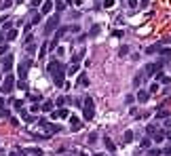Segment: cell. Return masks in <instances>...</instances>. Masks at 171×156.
<instances>
[{
  "label": "cell",
  "mask_w": 171,
  "mask_h": 156,
  "mask_svg": "<svg viewBox=\"0 0 171 156\" xmlns=\"http://www.w3.org/2000/svg\"><path fill=\"white\" fill-rule=\"evenodd\" d=\"M47 72L51 74V78H53V82L57 84V86H63V78H66V65L57 59H51L49 65H47Z\"/></svg>",
  "instance_id": "cell-1"
},
{
  "label": "cell",
  "mask_w": 171,
  "mask_h": 156,
  "mask_svg": "<svg viewBox=\"0 0 171 156\" xmlns=\"http://www.w3.org/2000/svg\"><path fill=\"white\" fill-rule=\"evenodd\" d=\"M80 108H83V118L93 120V116H95V106H93V99L89 95L85 97V106H80Z\"/></svg>",
  "instance_id": "cell-2"
},
{
  "label": "cell",
  "mask_w": 171,
  "mask_h": 156,
  "mask_svg": "<svg viewBox=\"0 0 171 156\" xmlns=\"http://www.w3.org/2000/svg\"><path fill=\"white\" fill-rule=\"evenodd\" d=\"M15 76H13V74H9V76H6V78H4V80H2V86H0V93H2V95H9V93H13V89H15Z\"/></svg>",
  "instance_id": "cell-3"
},
{
  "label": "cell",
  "mask_w": 171,
  "mask_h": 156,
  "mask_svg": "<svg viewBox=\"0 0 171 156\" xmlns=\"http://www.w3.org/2000/svg\"><path fill=\"white\" fill-rule=\"evenodd\" d=\"M59 27V15H51L49 17V21L45 23V34L49 36V34H53L55 30Z\"/></svg>",
  "instance_id": "cell-4"
},
{
  "label": "cell",
  "mask_w": 171,
  "mask_h": 156,
  "mask_svg": "<svg viewBox=\"0 0 171 156\" xmlns=\"http://www.w3.org/2000/svg\"><path fill=\"white\" fill-rule=\"evenodd\" d=\"M163 68V61H156V63H148L146 68H144V74L146 76H152V74H156Z\"/></svg>",
  "instance_id": "cell-5"
},
{
  "label": "cell",
  "mask_w": 171,
  "mask_h": 156,
  "mask_svg": "<svg viewBox=\"0 0 171 156\" xmlns=\"http://www.w3.org/2000/svg\"><path fill=\"white\" fill-rule=\"evenodd\" d=\"M30 65H32V61H30V59L24 61V63L19 65V80H25V78H28V70H30Z\"/></svg>",
  "instance_id": "cell-6"
},
{
  "label": "cell",
  "mask_w": 171,
  "mask_h": 156,
  "mask_svg": "<svg viewBox=\"0 0 171 156\" xmlns=\"http://www.w3.org/2000/svg\"><path fill=\"white\" fill-rule=\"evenodd\" d=\"M70 129L72 131H80L83 129V120L78 118V116H70Z\"/></svg>",
  "instance_id": "cell-7"
},
{
  "label": "cell",
  "mask_w": 171,
  "mask_h": 156,
  "mask_svg": "<svg viewBox=\"0 0 171 156\" xmlns=\"http://www.w3.org/2000/svg\"><path fill=\"white\" fill-rule=\"evenodd\" d=\"M55 9V2H51V0H47V2H42V9H40V15H49L51 11Z\"/></svg>",
  "instance_id": "cell-8"
},
{
  "label": "cell",
  "mask_w": 171,
  "mask_h": 156,
  "mask_svg": "<svg viewBox=\"0 0 171 156\" xmlns=\"http://www.w3.org/2000/svg\"><path fill=\"white\" fill-rule=\"evenodd\" d=\"M2 70H4V72H11L13 70V55H6V57L2 59Z\"/></svg>",
  "instance_id": "cell-9"
},
{
  "label": "cell",
  "mask_w": 171,
  "mask_h": 156,
  "mask_svg": "<svg viewBox=\"0 0 171 156\" xmlns=\"http://www.w3.org/2000/svg\"><path fill=\"white\" fill-rule=\"evenodd\" d=\"M144 78H146V74H144V70H142V72H137V74L133 76V86H135V89H137L139 84L144 82Z\"/></svg>",
  "instance_id": "cell-10"
},
{
  "label": "cell",
  "mask_w": 171,
  "mask_h": 156,
  "mask_svg": "<svg viewBox=\"0 0 171 156\" xmlns=\"http://www.w3.org/2000/svg\"><path fill=\"white\" fill-rule=\"evenodd\" d=\"M51 116H53V118H68V116H70V112H68V110H55V112H51Z\"/></svg>",
  "instance_id": "cell-11"
},
{
  "label": "cell",
  "mask_w": 171,
  "mask_h": 156,
  "mask_svg": "<svg viewBox=\"0 0 171 156\" xmlns=\"http://www.w3.org/2000/svg\"><path fill=\"white\" fill-rule=\"evenodd\" d=\"M104 145H106L108 152H116V145H114V141H112L110 137H104Z\"/></svg>",
  "instance_id": "cell-12"
},
{
  "label": "cell",
  "mask_w": 171,
  "mask_h": 156,
  "mask_svg": "<svg viewBox=\"0 0 171 156\" xmlns=\"http://www.w3.org/2000/svg\"><path fill=\"white\" fill-rule=\"evenodd\" d=\"M148 99H150V93H148V91H139V93H137V101H139V103H146Z\"/></svg>",
  "instance_id": "cell-13"
},
{
  "label": "cell",
  "mask_w": 171,
  "mask_h": 156,
  "mask_svg": "<svg viewBox=\"0 0 171 156\" xmlns=\"http://www.w3.org/2000/svg\"><path fill=\"white\" fill-rule=\"evenodd\" d=\"M40 108L45 110V112H53V108H55V101H51V99H47V101H45V103H42Z\"/></svg>",
  "instance_id": "cell-14"
},
{
  "label": "cell",
  "mask_w": 171,
  "mask_h": 156,
  "mask_svg": "<svg viewBox=\"0 0 171 156\" xmlns=\"http://www.w3.org/2000/svg\"><path fill=\"white\" fill-rule=\"evenodd\" d=\"M160 48H163V44H160V42H156V44H152V47H148V48H146V53H148V55H152V53H159Z\"/></svg>",
  "instance_id": "cell-15"
},
{
  "label": "cell",
  "mask_w": 171,
  "mask_h": 156,
  "mask_svg": "<svg viewBox=\"0 0 171 156\" xmlns=\"http://www.w3.org/2000/svg\"><path fill=\"white\" fill-rule=\"evenodd\" d=\"M11 106H13L15 110H19V112H21V110H24V101H21V99H13Z\"/></svg>",
  "instance_id": "cell-16"
},
{
  "label": "cell",
  "mask_w": 171,
  "mask_h": 156,
  "mask_svg": "<svg viewBox=\"0 0 171 156\" xmlns=\"http://www.w3.org/2000/svg\"><path fill=\"white\" fill-rule=\"evenodd\" d=\"M99 32H101V27H99V25L95 23L93 27H91V32H89V36H91V38H95V36H99Z\"/></svg>",
  "instance_id": "cell-17"
},
{
  "label": "cell",
  "mask_w": 171,
  "mask_h": 156,
  "mask_svg": "<svg viewBox=\"0 0 171 156\" xmlns=\"http://www.w3.org/2000/svg\"><path fill=\"white\" fill-rule=\"evenodd\" d=\"M78 86H89V78H87L85 74H83V76H78Z\"/></svg>",
  "instance_id": "cell-18"
},
{
  "label": "cell",
  "mask_w": 171,
  "mask_h": 156,
  "mask_svg": "<svg viewBox=\"0 0 171 156\" xmlns=\"http://www.w3.org/2000/svg\"><path fill=\"white\" fill-rule=\"evenodd\" d=\"M17 38V30H9V34H6V42H13Z\"/></svg>",
  "instance_id": "cell-19"
},
{
  "label": "cell",
  "mask_w": 171,
  "mask_h": 156,
  "mask_svg": "<svg viewBox=\"0 0 171 156\" xmlns=\"http://www.w3.org/2000/svg\"><path fill=\"white\" fill-rule=\"evenodd\" d=\"M66 74H70V76H74V74H78V63H72L70 68H68V72Z\"/></svg>",
  "instance_id": "cell-20"
},
{
  "label": "cell",
  "mask_w": 171,
  "mask_h": 156,
  "mask_svg": "<svg viewBox=\"0 0 171 156\" xmlns=\"http://www.w3.org/2000/svg\"><path fill=\"white\" fill-rule=\"evenodd\" d=\"M156 118H160V120L169 118V112H167V110H159V112H156Z\"/></svg>",
  "instance_id": "cell-21"
},
{
  "label": "cell",
  "mask_w": 171,
  "mask_h": 156,
  "mask_svg": "<svg viewBox=\"0 0 171 156\" xmlns=\"http://www.w3.org/2000/svg\"><path fill=\"white\" fill-rule=\"evenodd\" d=\"M66 32H68V27H61V25H59V27L55 30V38H61L63 34H66Z\"/></svg>",
  "instance_id": "cell-22"
},
{
  "label": "cell",
  "mask_w": 171,
  "mask_h": 156,
  "mask_svg": "<svg viewBox=\"0 0 171 156\" xmlns=\"http://www.w3.org/2000/svg\"><path fill=\"white\" fill-rule=\"evenodd\" d=\"M156 78H159V82H165V84H169V78L165 76L163 72H156Z\"/></svg>",
  "instance_id": "cell-23"
},
{
  "label": "cell",
  "mask_w": 171,
  "mask_h": 156,
  "mask_svg": "<svg viewBox=\"0 0 171 156\" xmlns=\"http://www.w3.org/2000/svg\"><path fill=\"white\" fill-rule=\"evenodd\" d=\"M40 17H42V15H40V13H34V15H32V21H30V23H32V25L40 23Z\"/></svg>",
  "instance_id": "cell-24"
},
{
  "label": "cell",
  "mask_w": 171,
  "mask_h": 156,
  "mask_svg": "<svg viewBox=\"0 0 171 156\" xmlns=\"http://www.w3.org/2000/svg\"><path fill=\"white\" fill-rule=\"evenodd\" d=\"M163 139H165V133H160V131H156V133H154V141H156V144H160Z\"/></svg>",
  "instance_id": "cell-25"
},
{
  "label": "cell",
  "mask_w": 171,
  "mask_h": 156,
  "mask_svg": "<svg viewBox=\"0 0 171 156\" xmlns=\"http://www.w3.org/2000/svg\"><path fill=\"white\" fill-rule=\"evenodd\" d=\"M2 30H4V32H9V30H13V21H11V19H6V21L2 23Z\"/></svg>",
  "instance_id": "cell-26"
},
{
  "label": "cell",
  "mask_w": 171,
  "mask_h": 156,
  "mask_svg": "<svg viewBox=\"0 0 171 156\" xmlns=\"http://www.w3.org/2000/svg\"><path fill=\"white\" fill-rule=\"evenodd\" d=\"M127 53H129V47H127V44H122V47L118 48V57H125Z\"/></svg>",
  "instance_id": "cell-27"
},
{
  "label": "cell",
  "mask_w": 171,
  "mask_h": 156,
  "mask_svg": "<svg viewBox=\"0 0 171 156\" xmlns=\"http://www.w3.org/2000/svg\"><path fill=\"white\" fill-rule=\"evenodd\" d=\"M28 154L30 156H42V150L40 148H34V150H28Z\"/></svg>",
  "instance_id": "cell-28"
},
{
  "label": "cell",
  "mask_w": 171,
  "mask_h": 156,
  "mask_svg": "<svg viewBox=\"0 0 171 156\" xmlns=\"http://www.w3.org/2000/svg\"><path fill=\"white\" fill-rule=\"evenodd\" d=\"M159 53L163 55V57H165V59H169V57H171V48H160Z\"/></svg>",
  "instance_id": "cell-29"
},
{
  "label": "cell",
  "mask_w": 171,
  "mask_h": 156,
  "mask_svg": "<svg viewBox=\"0 0 171 156\" xmlns=\"http://www.w3.org/2000/svg\"><path fill=\"white\" fill-rule=\"evenodd\" d=\"M66 6H68V4H66V2H61V0H59V2H55V9H57V11H63V9H66Z\"/></svg>",
  "instance_id": "cell-30"
},
{
  "label": "cell",
  "mask_w": 171,
  "mask_h": 156,
  "mask_svg": "<svg viewBox=\"0 0 171 156\" xmlns=\"http://www.w3.org/2000/svg\"><path fill=\"white\" fill-rule=\"evenodd\" d=\"M146 133H148V135H154V133H156V127H154V124H148V127H146Z\"/></svg>",
  "instance_id": "cell-31"
},
{
  "label": "cell",
  "mask_w": 171,
  "mask_h": 156,
  "mask_svg": "<svg viewBox=\"0 0 171 156\" xmlns=\"http://www.w3.org/2000/svg\"><path fill=\"white\" fill-rule=\"evenodd\" d=\"M11 4H13V0H4V2L0 4V11H4V9H9Z\"/></svg>",
  "instance_id": "cell-32"
},
{
  "label": "cell",
  "mask_w": 171,
  "mask_h": 156,
  "mask_svg": "<svg viewBox=\"0 0 171 156\" xmlns=\"http://www.w3.org/2000/svg\"><path fill=\"white\" fill-rule=\"evenodd\" d=\"M125 141H133V131H125Z\"/></svg>",
  "instance_id": "cell-33"
},
{
  "label": "cell",
  "mask_w": 171,
  "mask_h": 156,
  "mask_svg": "<svg viewBox=\"0 0 171 156\" xmlns=\"http://www.w3.org/2000/svg\"><path fill=\"white\" fill-rule=\"evenodd\" d=\"M160 154H163V152H160V150H156V148H152V150L148 152V156H160Z\"/></svg>",
  "instance_id": "cell-34"
},
{
  "label": "cell",
  "mask_w": 171,
  "mask_h": 156,
  "mask_svg": "<svg viewBox=\"0 0 171 156\" xmlns=\"http://www.w3.org/2000/svg\"><path fill=\"white\" fill-rule=\"evenodd\" d=\"M80 59H83V53H76V55L72 57V63H78Z\"/></svg>",
  "instance_id": "cell-35"
},
{
  "label": "cell",
  "mask_w": 171,
  "mask_h": 156,
  "mask_svg": "<svg viewBox=\"0 0 171 156\" xmlns=\"http://www.w3.org/2000/svg\"><path fill=\"white\" fill-rule=\"evenodd\" d=\"M127 6H129V9H135V6H137V0H127Z\"/></svg>",
  "instance_id": "cell-36"
},
{
  "label": "cell",
  "mask_w": 171,
  "mask_h": 156,
  "mask_svg": "<svg viewBox=\"0 0 171 156\" xmlns=\"http://www.w3.org/2000/svg\"><path fill=\"white\" fill-rule=\"evenodd\" d=\"M104 6H106V9H110V6H114V0H104Z\"/></svg>",
  "instance_id": "cell-37"
},
{
  "label": "cell",
  "mask_w": 171,
  "mask_h": 156,
  "mask_svg": "<svg viewBox=\"0 0 171 156\" xmlns=\"http://www.w3.org/2000/svg\"><path fill=\"white\" fill-rule=\"evenodd\" d=\"M34 51H36V44H28V53L30 55H34Z\"/></svg>",
  "instance_id": "cell-38"
},
{
  "label": "cell",
  "mask_w": 171,
  "mask_h": 156,
  "mask_svg": "<svg viewBox=\"0 0 171 156\" xmlns=\"http://www.w3.org/2000/svg\"><path fill=\"white\" fill-rule=\"evenodd\" d=\"M6 51H9L6 44H0V55H6Z\"/></svg>",
  "instance_id": "cell-39"
},
{
  "label": "cell",
  "mask_w": 171,
  "mask_h": 156,
  "mask_svg": "<svg viewBox=\"0 0 171 156\" xmlns=\"http://www.w3.org/2000/svg\"><path fill=\"white\" fill-rule=\"evenodd\" d=\"M112 38H122V32H121V30H114V34H112Z\"/></svg>",
  "instance_id": "cell-40"
},
{
  "label": "cell",
  "mask_w": 171,
  "mask_h": 156,
  "mask_svg": "<svg viewBox=\"0 0 171 156\" xmlns=\"http://www.w3.org/2000/svg\"><path fill=\"white\" fill-rule=\"evenodd\" d=\"M17 89H28V84H25V80H19V82H17Z\"/></svg>",
  "instance_id": "cell-41"
},
{
  "label": "cell",
  "mask_w": 171,
  "mask_h": 156,
  "mask_svg": "<svg viewBox=\"0 0 171 156\" xmlns=\"http://www.w3.org/2000/svg\"><path fill=\"white\" fill-rule=\"evenodd\" d=\"M156 91H159V84H156V82L150 84V93H156Z\"/></svg>",
  "instance_id": "cell-42"
},
{
  "label": "cell",
  "mask_w": 171,
  "mask_h": 156,
  "mask_svg": "<svg viewBox=\"0 0 171 156\" xmlns=\"http://www.w3.org/2000/svg\"><path fill=\"white\" fill-rule=\"evenodd\" d=\"M163 154H165V156H171V145H167V148L163 150Z\"/></svg>",
  "instance_id": "cell-43"
},
{
  "label": "cell",
  "mask_w": 171,
  "mask_h": 156,
  "mask_svg": "<svg viewBox=\"0 0 171 156\" xmlns=\"http://www.w3.org/2000/svg\"><path fill=\"white\" fill-rule=\"evenodd\" d=\"M142 148H150V139H144L142 141Z\"/></svg>",
  "instance_id": "cell-44"
},
{
  "label": "cell",
  "mask_w": 171,
  "mask_h": 156,
  "mask_svg": "<svg viewBox=\"0 0 171 156\" xmlns=\"http://www.w3.org/2000/svg\"><path fill=\"white\" fill-rule=\"evenodd\" d=\"M40 4H42L40 0H32V6H34V9H36V6H40Z\"/></svg>",
  "instance_id": "cell-45"
},
{
  "label": "cell",
  "mask_w": 171,
  "mask_h": 156,
  "mask_svg": "<svg viewBox=\"0 0 171 156\" xmlns=\"http://www.w3.org/2000/svg\"><path fill=\"white\" fill-rule=\"evenodd\" d=\"M4 42H6V36H4V34L0 32V44H4Z\"/></svg>",
  "instance_id": "cell-46"
},
{
  "label": "cell",
  "mask_w": 171,
  "mask_h": 156,
  "mask_svg": "<svg viewBox=\"0 0 171 156\" xmlns=\"http://www.w3.org/2000/svg\"><path fill=\"white\" fill-rule=\"evenodd\" d=\"M165 127H167V129H171V118H165Z\"/></svg>",
  "instance_id": "cell-47"
},
{
  "label": "cell",
  "mask_w": 171,
  "mask_h": 156,
  "mask_svg": "<svg viewBox=\"0 0 171 156\" xmlns=\"http://www.w3.org/2000/svg\"><path fill=\"white\" fill-rule=\"evenodd\" d=\"M0 108L4 110V97H0Z\"/></svg>",
  "instance_id": "cell-48"
},
{
  "label": "cell",
  "mask_w": 171,
  "mask_h": 156,
  "mask_svg": "<svg viewBox=\"0 0 171 156\" xmlns=\"http://www.w3.org/2000/svg\"><path fill=\"white\" fill-rule=\"evenodd\" d=\"M167 139H171V129H169V131H167Z\"/></svg>",
  "instance_id": "cell-49"
},
{
  "label": "cell",
  "mask_w": 171,
  "mask_h": 156,
  "mask_svg": "<svg viewBox=\"0 0 171 156\" xmlns=\"http://www.w3.org/2000/svg\"><path fill=\"white\" fill-rule=\"evenodd\" d=\"M9 156H19V152H13V154H9Z\"/></svg>",
  "instance_id": "cell-50"
},
{
  "label": "cell",
  "mask_w": 171,
  "mask_h": 156,
  "mask_svg": "<svg viewBox=\"0 0 171 156\" xmlns=\"http://www.w3.org/2000/svg\"><path fill=\"white\" fill-rule=\"evenodd\" d=\"M15 2H17V4H21V2H24V0H15Z\"/></svg>",
  "instance_id": "cell-51"
},
{
  "label": "cell",
  "mask_w": 171,
  "mask_h": 156,
  "mask_svg": "<svg viewBox=\"0 0 171 156\" xmlns=\"http://www.w3.org/2000/svg\"><path fill=\"white\" fill-rule=\"evenodd\" d=\"M93 156H101V154H93Z\"/></svg>",
  "instance_id": "cell-52"
},
{
  "label": "cell",
  "mask_w": 171,
  "mask_h": 156,
  "mask_svg": "<svg viewBox=\"0 0 171 156\" xmlns=\"http://www.w3.org/2000/svg\"><path fill=\"white\" fill-rule=\"evenodd\" d=\"M0 68H2V61H0Z\"/></svg>",
  "instance_id": "cell-53"
},
{
  "label": "cell",
  "mask_w": 171,
  "mask_h": 156,
  "mask_svg": "<svg viewBox=\"0 0 171 156\" xmlns=\"http://www.w3.org/2000/svg\"><path fill=\"white\" fill-rule=\"evenodd\" d=\"M133 156H135V154H133Z\"/></svg>",
  "instance_id": "cell-54"
}]
</instances>
